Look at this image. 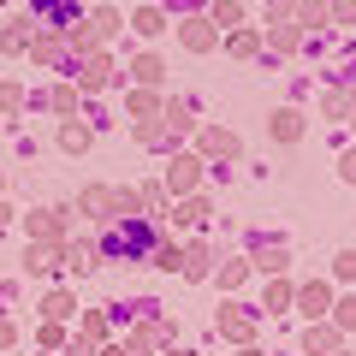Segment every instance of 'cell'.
<instances>
[{"label": "cell", "instance_id": "cell-2", "mask_svg": "<svg viewBox=\"0 0 356 356\" xmlns=\"http://www.w3.org/2000/svg\"><path fill=\"white\" fill-rule=\"evenodd\" d=\"M83 214H89V220H113V191H102V184L83 191Z\"/></svg>", "mask_w": 356, "mask_h": 356}, {"label": "cell", "instance_id": "cell-22", "mask_svg": "<svg viewBox=\"0 0 356 356\" xmlns=\"http://www.w3.org/2000/svg\"><path fill=\"white\" fill-rule=\"evenodd\" d=\"M243 356H261V350H243Z\"/></svg>", "mask_w": 356, "mask_h": 356}, {"label": "cell", "instance_id": "cell-7", "mask_svg": "<svg viewBox=\"0 0 356 356\" xmlns=\"http://www.w3.org/2000/svg\"><path fill=\"white\" fill-rule=\"evenodd\" d=\"M255 261H261L267 273H280V267H285V243H280V238H267V243H255Z\"/></svg>", "mask_w": 356, "mask_h": 356}, {"label": "cell", "instance_id": "cell-16", "mask_svg": "<svg viewBox=\"0 0 356 356\" xmlns=\"http://www.w3.org/2000/svg\"><path fill=\"white\" fill-rule=\"evenodd\" d=\"M332 273H339V280H356V250H344L339 261H332Z\"/></svg>", "mask_w": 356, "mask_h": 356}, {"label": "cell", "instance_id": "cell-14", "mask_svg": "<svg viewBox=\"0 0 356 356\" xmlns=\"http://www.w3.org/2000/svg\"><path fill=\"white\" fill-rule=\"evenodd\" d=\"M356 327V297H339V332Z\"/></svg>", "mask_w": 356, "mask_h": 356}, {"label": "cell", "instance_id": "cell-15", "mask_svg": "<svg viewBox=\"0 0 356 356\" xmlns=\"http://www.w3.org/2000/svg\"><path fill=\"white\" fill-rule=\"evenodd\" d=\"M208 214V202H202V196H191V202H184V214H178V220H184V226H196V220H202Z\"/></svg>", "mask_w": 356, "mask_h": 356}, {"label": "cell", "instance_id": "cell-6", "mask_svg": "<svg viewBox=\"0 0 356 356\" xmlns=\"http://www.w3.org/2000/svg\"><path fill=\"white\" fill-rule=\"evenodd\" d=\"M72 291H48V297H42V315H48V321H72Z\"/></svg>", "mask_w": 356, "mask_h": 356}, {"label": "cell", "instance_id": "cell-3", "mask_svg": "<svg viewBox=\"0 0 356 356\" xmlns=\"http://www.w3.org/2000/svg\"><path fill=\"white\" fill-rule=\"evenodd\" d=\"M60 261L72 267V273H89V267H95V243H65Z\"/></svg>", "mask_w": 356, "mask_h": 356}, {"label": "cell", "instance_id": "cell-5", "mask_svg": "<svg viewBox=\"0 0 356 356\" xmlns=\"http://www.w3.org/2000/svg\"><path fill=\"white\" fill-rule=\"evenodd\" d=\"M178 267H184L191 280H208V243H191V250L178 255Z\"/></svg>", "mask_w": 356, "mask_h": 356}, {"label": "cell", "instance_id": "cell-1", "mask_svg": "<svg viewBox=\"0 0 356 356\" xmlns=\"http://www.w3.org/2000/svg\"><path fill=\"white\" fill-rule=\"evenodd\" d=\"M220 332H226V339H250V332H255V321H250V309H226V315H220Z\"/></svg>", "mask_w": 356, "mask_h": 356}, {"label": "cell", "instance_id": "cell-8", "mask_svg": "<svg viewBox=\"0 0 356 356\" xmlns=\"http://www.w3.org/2000/svg\"><path fill=\"white\" fill-rule=\"evenodd\" d=\"M172 191H196V161H191V154H178V161H172Z\"/></svg>", "mask_w": 356, "mask_h": 356}, {"label": "cell", "instance_id": "cell-4", "mask_svg": "<svg viewBox=\"0 0 356 356\" xmlns=\"http://www.w3.org/2000/svg\"><path fill=\"white\" fill-rule=\"evenodd\" d=\"M30 232H36L42 243H54V238H60V232H65V220H60V208H42V214L30 220Z\"/></svg>", "mask_w": 356, "mask_h": 356}, {"label": "cell", "instance_id": "cell-10", "mask_svg": "<svg viewBox=\"0 0 356 356\" xmlns=\"http://www.w3.org/2000/svg\"><path fill=\"white\" fill-rule=\"evenodd\" d=\"M297 131H303V113H297V107H285V113L273 119V137H280V143H291Z\"/></svg>", "mask_w": 356, "mask_h": 356}, {"label": "cell", "instance_id": "cell-12", "mask_svg": "<svg viewBox=\"0 0 356 356\" xmlns=\"http://www.w3.org/2000/svg\"><path fill=\"white\" fill-rule=\"evenodd\" d=\"M332 344H339V327H315L303 339V350H332Z\"/></svg>", "mask_w": 356, "mask_h": 356}, {"label": "cell", "instance_id": "cell-23", "mask_svg": "<svg viewBox=\"0 0 356 356\" xmlns=\"http://www.w3.org/2000/svg\"><path fill=\"white\" fill-rule=\"evenodd\" d=\"M166 356H184V350H166Z\"/></svg>", "mask_w": 356, "mask_h": 356}, {"label": "cell", "instance_id": "cell-19", "mask_svg": "<svg viewBox=\"0 0 356 356\" xmlns=\"http://www.w3.org/2000/svg\"><path fill=\"white\" fill-rule=\"evenodd\" d=\"M339 172H344V178H350V184H356V149H350V154H344V161H339Z\"/></svg>", "mask_w": 356, "mask_h": 356}, {"label": "cell", "instance_id": "cell-13", "mask_svg": "<svg viewBox=\"0 0 356 356\" xmlns=\"http://www.w3.org/2000/svg\"><path fill=\"white\" fill-rule=\"evenodd\" d=\"M60 143H65V149H83V143H89V125H72V119H65V125H60Z\"/></svg>", "mask_w": 356, "mask_h": 356}, {"label": "cell", "instance_id": "cell-21", "mask_svg": "<svg viewBox=\"0 0 356 356\" xmlns=\"http://www.w3.org/2000/svg\"><path fill=\"white\" fill-rule=\"evenodd\" d=\"M0 226H6V208H0Z\"/></svg>", "mask_w": 356, "mask_h": 356}, {"label": "cell", "instance_id": "cell-20", "mask_svg": "<svg viewBox=\"0 0 356 356\" xmlns=\"http://www.w3.org/2000/svg\"><path fill=\"white\" fill-rule=\"evenodd\" d=\"M18 339V332H13V321H0V344H13Z\"/></svg>", "mask_w": 356, "mask_h": 356}, {"label": "cell", "instance_id": "cell-9", "mask_svg": "<svg viewBox=\"0 0 356 356\" xmlns=\"http://www.w3.org/2000/svg\"><path fill=\"white\" fill-rule=\"evenodd\" d=\"M297 303H303V315H327V285H303Z\"/></svg>", "mask_w": 356, "mask_h": 356}, {"label": "cell", "instance_id": "cell-11", "mask_svg": "<svg viewBox=\"0 0 356 356\" xmlns=\"http://www.w3.org/2000/svg\"><path fill=\"white\" fill-rule=\"evenodd\" d=\"M202 149H208V154H238V137H232V131H208Z\"/></svg>", "mask_w": 356, "mask_h": 356}, {"label": "cell", "instance_id": "cell-17", "mask_svg": "<svg viewBox=\"0 0 356 356\" xmlns=\"http://www.w3.org/2000/svg\"><path fill=\"white\" fill-rule=\"evenodd\" d=\"M243 273H250V267H243V261H232V267H220V285H243Z\"/></svg>", "mask_w": 356, "mask_h": 356}, {"label": "cell", "instance_id": "cell-18", "mask_svg": "<svg viewBox=\"0 0 356 356\" xmlns=\"http://www.w3.org/2000/svg\"><path fill=\"white\" fill-rule=\"evenodd\" d=\"M30 273H54V255L48 250H30Z\"/></svg>", "mask_w": 356, "mask_h": 356}]
</instances>
